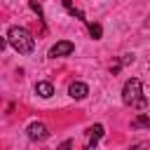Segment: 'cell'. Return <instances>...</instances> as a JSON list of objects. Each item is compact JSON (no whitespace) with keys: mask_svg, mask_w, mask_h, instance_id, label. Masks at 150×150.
<instances>
[{"mask_svg":"<svg viewBox=\"0 0 150 150\" xmlns=\"http://www.w3.org/2000/svg\"><path fill=\"white\" fill-rule=\"evenodd\" d=\"M122 101H124L127 105H131V108H138V110H143V108L148 105V98L143 96V84H141V80L131 77V80L124 82V87H122Z\"/></svg>","mask_w":150,"mask_h":150,"instance_id":"6da1fadb","label":"cell"},{"mask_svg":"<svg viewBox=\"0 0 150 150\" xmlns=\"http://www.w3.org/2000/svg\"><path fill=\"white\" fill-rule=\"evenodd\" d=\"M7 42H9L19 54H30V52L35 49L33 35H30L26 28H21V26H12V28L7 30Z\"/></svg>","mask_w":150,"mask_h":150,"instance_id":"7a4b0ae2","label":"cell"},{"mask_svg":"<svg viewBox=\"0 0 150 150\" xmlns=\"http://www.w3.org/2000/svg\"><path fill=\"white\" fill-rule=\"evenodd\" d=\"M73 49H75V45L70 42V40H59L52 49H49V56L52 59H61V56H70L73 54Z\"/></svg>","mask_w":150,"mask_h":150,"instance_id":"3957f363","label":"cell"},{"mask_svg":"<svg viewBox=\"0 0 150 150\" xmlns=\"http://www.w3.org/2000/svg\"><path fill=\"white\" fill-rule=\"evenodd\" d=\"M47 136H49V131H47V127H45L42 122L28 124V138H30V141H45Z\"/></svg>","mask_w":150,"mask_h":150,"instance_id":"277c9868","label":"cell"},{"mask_svg":"<svg viewBox=\"0 0 150 150\" xmlns=\"http://www.w3.org/2000/svg\"><path fill=\"white\" fill-rule=\"evenodd\" d=\"M103 136V124H94L87 129V148H94Z\"/></svg>","mask_w":150,"mask_h":150,"instance_id":"5b68a950","label":"cell"},{"mask_svg":"<svg viewBox=\"0 0 150 150\" xmlns=\"http://www.w3.org/2000/svg\"><path fill=\"white\" fill-rule=\"evenodd\" d=\"M68 94H70L73 98H77V101H80V98H84V96L89 94V87H87L84 82H73V84L68 87Z\"/></svg>","mask_w":150,"mask_h":150,"instance_id":"8992f818","label":"cell"},{"mask_svg":"<svg viewBox=\"0 0 150 150\" xmlns=\"http://www.w3.org/2000/svg\"><path fill=\"white\" fill-rule=\"evenodd\" d=\"M35 94H38V96H42V98H49V96L54 94L52 82H38V84H35Z\"/></svg>","mask_w":150,"mask_h":150,"instance_id":"52a82bcc","label":"cell"},{"mask_svg":"<svg viewBox=\"0 0 150 150\" xmlns=\"http://www.w3.org/2000/svg\"><path fill=\"white\" fill-rule=\"evenodd\" d=\"M131 129H150V117L148 115H136L131 120Z\"/></svg>","mask_w":150,"mask_h":150,"instance_id":"ba28073f","label":"cell"},{"mask_svg":"<svg viewBox=\"0 0 150 150\" xmlns=\"http://www.w3.org/2000/svg\"><path fill=\"white\" fill-rule=\"evenodd\" d=\"M63 7H66V9H68L73 16H77V19H82V21H87V19H84V14H82L77 7H73V2H70V0H63Z\"/></svg>","mask_w":150,"mask_h":150,"instance_id":"9c48e42d","label":"cell"},{"mask_svg":"<svg viewBox=\"0 0 150 150\" xmlns=\"http://www.w3.org/2000/svg\"><path fill=\"white\" fill-rule=\"evenodd\" d=\"M87 28H89V35H91L94 40H98V38L103 35V28H101L98 23H87Z\"/></svg>","mask_w":150,"mask_h":150,"instance_id":"30bf717a","label":"cell"},{"mask_svg":"<svg viewBox=\"0 0 150 150\" xmlns=\"http://www.w3.org/2000/svg\"><path fill=\"white\" fill-rule=\"evenodd\" d=\"M30 7H33V9H35L40 16H42V7H40V2H38V0H30Z\"/></svg>","mask_w":150,"mask_h":150,"instance_id":"8fae6325","label":"cell"},{"mask_svg":"<svg viewBox=\"0 0 150 150\" xmlns=\"http://www.w3.org/2000/svg\"><path fill=\"white\" fill-rule=\"evenodd\" d=\"M148 26H150V19H148Z\"/></svg>","mask_w":150,"mask_h":150,"instance_id":"7c38bea8","label":"cell"}]
</instances>
